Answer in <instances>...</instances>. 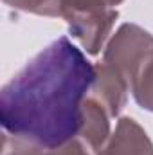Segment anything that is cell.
I'll return each mask as SVG.
<instances>
[{
	"mask_svg": "<svg viewBox=\"0 0 153 155\" xmlns=\"http://www.w3.org/2000/svg\"><path fill=\"white\" fill-rule=\"evenodd\" d=\"M110 119L112 116L108 108L92 94H88L83 103V121H81L77 137L94 152V155L105 146V143L112 135Z\"/></svg>",
	"mask_w": 153,
	"mask_h": 155,
	"instance_id": "6",
	"label": "cell"
},
{
	"mask_svg": "<svg viewBox=\"0 0 153 155\" xmlns=\"http://www.w3.org/2000/svg\"><path fill=\"white\" fill-rule=\"evenodd\" d=\"M94 69H96V76H94L90 94L108 108L110 116L117 117L126 105V97H128L126 81L114 67H110L105 61L96 63Z\"/></svg>",
	"mask_w": 153,
	"mask_h": 155,
	"instance_id": "5",
	"label": "cell"
},
{
	"mask_svg": "<svg viewBox=\"0 0 153 155\" xmlns=\"http://www.w3.org/2000/svg\"><path fill=\"white\" fill-rule=\"evenodd\" d=\"M4 4L18 11L49 18H61L63 15V0H4Z\"/></svg>",
	"mask_w": 153,
	"mask_h": 155,
	"instance_id": "8",
	"label": "cell"
},
{
	"mask_svg": "<svg viewBox=\"0 0 153 155\" xmlns=\"http://www.w3.org/2000/svg\"><path fill=\"white\" fill-rule=\"evenodd\" d=\"M96 69L81 49L67 36L54 40L2 87L4 134L43 148L76 139Z\"/></svg>",
	"mask_w": 153,
	"mask_h": 155,
	"instance_id": "1",
	"label": "cell"
},
{
	"mask_svg": "<svg viewBox=\"0 0 153 155\" xmlns=\"http://www.w3.org/2000/svg\"><path fill=\"white\" fill-rule=\"evenodd\" d=\"M27 155H94V152L79 139H72L63 146L58 148H43V146H34Z\"/></svg>",
	"mask_w": 153,
	"mask_h": 155,
	"instance_id": "9",
	"label": "cell"
},
{
	"mask_svg": "<svg viewBox=\"0 0 153 155\" xmlns=\"http://www.w3.org/2000/svg\"><path fill=\"white\" fill-rule=\"evenodd\" d=\"M103 61L122 76L137 105L153 112V35L135 24H122L108 40Z\"/></svg>",
	"mask_w": 153,
	"mask_h": 155,
	"instance_id": "2",
	"label": "cell"
},
{
	"mask_svg": "<svg viewBox=\"0 0 153 155\" xmlns=\"http://www.w3.org/2000/svg\"><path fill=\"white\" fill-rule=\"evenodd\" d=\"M119 18L117 9L108 13H96V15H79L72 16L67 22L69 33L72 38H76L81 47L96 56L101 52L103 47H106L108 40L112 38V29Z\"/></svg>",
	"mask_w": 153,
	"mask_h": 155,
	"instance_id": "3",
	"label": "cell"
},
{
	"mask_svg": "<svg viewBox=\"0 0 153 155\" xmlns=\"http://www.w3.org/2000/svg\"><path fill=\"white\" fill-rule=\"evenodd\" d=\"M96 155H153V143L133 117H121Z\"/></svg>",
	"mask_w": 153,
	"mask_h": 155,
	"instance_id": "4",
	"label": "cell"
},
{
	"mask_svg": "<svg viewBox=\"0 0 153 155\" xmlns=\"http://www.w3.org/2000/svg\"><path fill=\"white\" fill-rule=\"evenodd\" d=\"M122 2L124 0H63L61 18L69 20L79 15H96V13L115 11V7Z\"/></svg>",
	"mask_w": 153,
	"mask_h": 155,
	"instance_id": "7",
	"label": "cell"
}]
</instances>
